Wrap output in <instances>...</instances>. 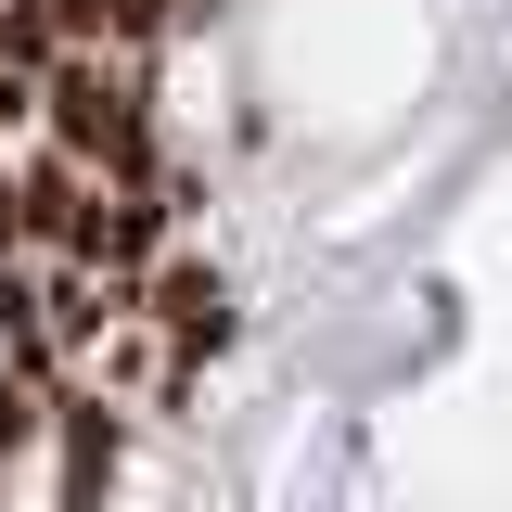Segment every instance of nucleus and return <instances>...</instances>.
I'll return each instance as SVG.
<instances>
[{"label": "nucleus", "mask_w": 512, "mask_h": 512, "mask_svg": "<svg viewBox=\"0 0 512 512\" xmlns=\"http://www.w3.org/2000/svg\"><path fill=\"white\" fill-rule=\"evenodd\" d=\"M141 320L167 333V359H180V372H205V359H231L244 295H231V269H218V256H154V269H141Z\"/></svg>", "instance_id": "nucleus-1"}, {"label": "nucleus", "mask_w": 512, "mask_h": 512, "mask_svg": "<svg viewBox=\"0 0 512 512\" xmlns=\"http://www.w3.org/2000/svg\"><path fill=\"white\" fill-rule=\"evenodd\" d=\"M52 448H64L52 512H103V500H116V474H128V410L103 397V384L64 372V397H52Z\"/></svg>", "instance_id": "nucleus-2"}, {"label": "nucleus", "mask_w": 512, "mask_h": 512, "mask_svg": "<svg viewBox=\"0 0 512 512\" xmlns=\"http://www.w3.org/2000/svg\"><path fill=\"white\" fill-rule=\"evenodd\" d=\"M13 180H26V244H39V256H77V231H90V167H77L64 141H39Z\"/></svg>", "instance_id": "nucleus-3"}, {"label": "nucleus", "mask_w": 512, "mask_h": 512, "mask_svg": "<svg viewBox=\"0 0 512 512\" xmlns=\"http://www.w3.org/2000/svg\"><path fill=\"white\" fill-rule=\"evenodd\" d=\"M52 397H64V359H13L0 346V474L52 436Z\"/></svg>", "instance_id": "nucleus-4"}, {"label": "nucleus", "mask_w": 512, "mask_h": 512, "mask_svg": "<svg viewBox=\"0 0 512 512\" xmlns=\"http://www.w3.org/2000/svg\"><path fill=\"white\" fill-rule=\"evenodd\" d=\"M0 52H13V64H52V52H77V39L52 26V0H0Z\"/></svg>", "instance_id": "nucleus-5"}, {"label": "nucleus", "mask_w": 512, "mask_h": 512, "mask_svg": "<svg viewBox=\"0 0 512 512\" xmlns=\"http://www.w3.org/2000/svg\"><path fill=\"white\" fill-rule=\"evenodd\" d=\"M180 26V0H103V52H154Z\"/></svg>", "instance_id": "nucleus-6"}, {"label": "nucleus", "mask_w": 512, "mask_h": 512, "mask_svg": "<svg viewBox=\"0 0 512 512\" xmlns=\"http://www.w3.org/2000/svg\"><path fill=\"white\" fill-rule=\"evenodd\" d=\"M26 128H39V64L0 52V141H26Z\"/></svg>", "instance_id": "nucleus-7"}, {"label": "nucleus", "mask_w": 512, "mask_h": 512, "mask_svg": "<svg viewBox=\"0 0 512 512\" xmlns=\"http://www.w3.org/2000/svg\"><path fill=\"white\" fill-rule=\"evenodd\" d=\"M0 256H26V180H13V154H0Z\"/></svg>", "instance_id": "nucleus-8"}, {"label": "nucleus", "mask_w": 512, "mask_h": 512, "mask_svg": "<svg viewBox=\"0 0 512 512\" xmlns=\"http://www.w3.org/2000/svg\"><path fill=\"white\" fill-rule=\"evenodd\" d=\"M52 26H64V39H90V52H103V0H52Z\"/></svg>", "instance_id": "nucleus-9"}, {"label": "nucleus", "mask_w": 512, "mask_h": 512, "mask_svg": "<svg viewBox=\"0 0 512 512\" xmlns=\"http://www.w3.org/2000/svg\"><path fill=\"white\" fill-rule=\"evenodd\" d=\"M205 13H218V0H180V26H205Z\"/></svg>", "instance_id": "nucleus-10"}]
</instances>
